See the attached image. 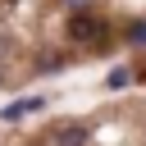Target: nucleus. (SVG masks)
<instances>
[{
    "instance_id": "7ed1b4c3",
    "label": "nucleus",
    "mask_w": 146,
    "mask_h": 146,
    "mask_svg": "<svg viewBox=\"0 0 146 146\" xmlns=\"http://www.w3.org/2000/svg\"><path fill=\"white\" fill-rule=\"evenodd\" d=\"M141 9H146V0H141ZM141 23H146V18H141Z\"/></svg>"
},
{
    "instance_id": "f257e3e1",
    "label": "nucleus",
    "mask_w": 146,
    "mask_h": 146,
    "mask_svg": "<svg viewBox=\"0 0 146 146\" xmlns=\"http://www.w3.org/2000/svg\"><path fill=\"white\" fill-rule=\"evenodd\" d=\"M141 27L132 0H0V91L105 64Z\"/></svg>"
},
{
    "instance_id": "f03ea898",
    "label": "nucleus",
    "mask_w": 146,
    "mask_h": 146,
    "mask_svg": "<svg viewBox=\"0 0 146 146\" xmlns=\"http://www.w3.org/2000/svg\"><path fill=\"white\" fill-rule=\"evenodd\" d=\"M0 146H146V96H110L78 114H55L23 137H0Z\"/></svg>"
}]
</instances>
